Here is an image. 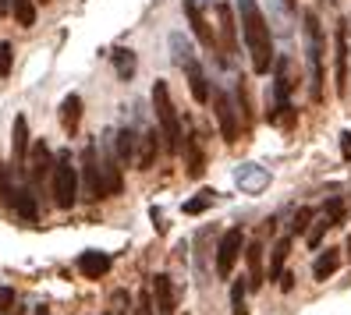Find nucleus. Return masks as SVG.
Masks as SVG:
<instances>
[{"label": "nucleus", "mask_w": 351, "mask_h": 315, "mask_svg": "<svg viewBox=\"0 0 351 315\" xmlns=\"http://www.w3.org/2000/svg\"><path fill=\"white\" fill-rule=\"evenodd\" d=\"M238 22H241V36H245V47H249L256 75H270L274 71V36H270V22H266L259 0H238Z\"/></svg>", "instance_id": "1"}, {"label": "nucleus", "mask_w": 351, "mask_h": 315, "mask_svg": "<svg viewBox=\"0 0 351 315\" xmlns=\"http://www.w3.org/2000/svg\"><path fill=\"white\" fill-rule=\"evenodd\" d=\"M153 110H156V121H160V138L171 153L181 149V117H178V107L171 99V89L167 81H153Z\"/></svg>", "instance_id": "2"}, {"label": "nucleus", "mask_w": 351, "mask_h": 315, "mask_svg": "<svg viewBox=\"0 0 351 315\" xmlns=\"http://www.w3.org/2000/svg\"><path fill=\"white\" fill-rule=\"evenodd\" d=\"M305 57H308V92L313 103L323 99V29L316 11H305Z\"/></svg>", "instance_id": "3"}, {"label": "nucleus", "mask_w": 351, "mask_h": 315, "mask_svg": "<svg viewBox=\"0 0 351 315\" xmlns=\"http://www.w3.org/2000/svg\"><path fill=\"white\" fill-rule=\"evenodd\" d=\"M96 171H99V184H103V199L121 195L125 177H121V160H117V149H114V131L96 138Z\"/></svg>", "instance_id": "4"}, {"label": "nucleus", "mask_w": 351, "mask_h": 315, "mask_svg": "<svg viewBox=\"0 0 351 315\" xmlns=\"http://www.w3.org/2000/svg\"><path fill=\"white\" fill-rule=\"evenodd\" d=\"M50 195H53L57 209H75V202H78V171L68 153H60L50 171Z\"/></svg>", "instance_id": "5"}, {"label": "nucleus", "mask_w": 351, "mask_h": 315, "mask_svg": "<svg viewBox=\"0 0 351 315\" xmlns=\"http://www.w3.org/2000/svg\"><path fill=\"white\" fill-rule=\"evenodd\" d=\"M217 22H220V39H217V53L223 64H234L238 57V18L234 8L227 0H217Z\"/></svg>", "instance_id": "6"}, {"label": "nucleus", "mask_w": 351, "mask_h": 315, "mask_svg": "<svg viewBox=\"0 0 351 315\" xmlns=\"http://www.w3.org/2000/svg\"><path fill=\"white\" fill-rule=\"evenodd\" d=\"M241 248H245L241 227H231V230L220 238V244H217V277H220V280H227V277L234 273V262L241 259Z\"/></svg>", "instance_id": "7"}, {"label": "nucleus", "mask_w": 351, "mask_h": 315, "mask_svg": "<svg viewBox=\"0 0 351 315\" xmlns=\"http://www.w3.org/2000/svg\"><path fill=\"white\" fill-rule=\"evenodd\" d=\"M213 96V110H217V124H220V135L223 142H238L241 128H238V110H234V99L227 92H210Z\"/></svg>", "instance_id": "8"}, {"label": "nucleus", "mask_w": 351, "mask_h": 315, "mask_svg": "<svg viewBox=\"0 0 351 315\" xmlns=\"http://www.w3.org/2000/svg\"><path fill=\"white\" fill-rule=\"evenodd\" d=\"M11 171L14 177H25V160H29V117L18 114L14 117V135H11Z\"/></svg>", "instance_id": "9"}, {"label": "nucleus", "mask_w": 351, "mask_h": 315, "mask_svg": "<svg viewBox=\"0 0 351 315\" xmlns=\"http://www.w3.org/2000/svg\"><path fill=\"white\" fill-rule=\"evenodd\" d=\"M334 78H337V96H348V25L337 22L334 32Z\"/></svg>", "instance_id": "10"}, {"label": "nucleus", "mask_w": 351, "mask_h": 315, "mask_svg": "<svg viewBox=\"0 0 351 315\" xmlns=\"http://www.w3.org/2000/svg\"><path fill=\"white\" fill-rule=\"evenodd\" d=\"M78 184H86V192L93 199H103V184H99V171H96V138L86 142L82 149V174H78Z\"/></svg>", "instance_id": "11"}, {"label": "nucleus", "mask_w": 351, "mask_h": 315, "mask_svg": "<svg viewBox=\"0 0 351 315\" xmlns=\"http://www.w3.org/2000/svg\"><path fill=\"white\" fill-rule=\"evenodd\" d=\"M234 181H238L241 192L259 195V192H266V188H270V171H266V166H259V163H245V166H238Z\"/></svg>", "instance_id": "12"}, {"label": "nucleus", "mask_w": 351, "mask_h": 315, "mask_svg": "<svg viewBox=\"0 0 351 315\" xmlns=\"http://www.w3.org/2000/svg\"><path fill=\"white\" fill-rule=\"evenodd\" d=\"M110 266H114V259L107 255V251L89 248V251H82V255H78V273L86 280H103L110 273Z\"/></svg>", "instance_id": "13"}, {"label": "nucleus", "mask_w": 351, "mask_h": 315, "mask_svg": "<svg viewBox=\"0 0 351 315\" xmlns=\"http://www.w3.org/2000/svg\"><path fill=\"white\" fill-rule=\"evenodd\" d=\"M184 18H189L192 32L199 36V43H202L206 50H217V36H213L210 22H206V14H202V8H199V0H184Z\"/></svg>", "instance_id": "14"}, {"label": "nucleus", "mask_w": 351, "mask_h": 315, "mask_svg": "<svg viewBox=\"0 0 351 315\" xmlns=\"http://www.w3.org/2000/svg\"><path fill=\"white\" fill-rule=\"evenodd\" d=\"M181 149H184V163H189V177H199L202 166V149H199V131L192 124H181Z\"/></svg>", "instance_id": "15"}, {"label": "nucleus", "mask_w": 351, "mask_h": 315, "mask_svg": "<svg viewBox=\"0 0 351 315\" xmlns=\"http://www.w3.org/2000/svg\"><path fill=\"white\" fill-rule=\"evenodd\" d=\"M114 149H117L121 166H135V156H138V131L128 128V124H121V128L114 131Z\"/></svg>", "instance_id": "16"}, {"label": "nucleus", "mask_w": 351, "mask_h": 315, "mask_svg": "<svg viewBox=\"0 0 351 315\" xmlns=\"http://www.w3.org/2000/svg\"><path fill=\"white\" fill-rule=\"evenodd\" d=\"M50 171H53V156H50V145L39 138L36 145H32V160H29V174L25 177H32V184H43L47 177H50Z\"/></svg>", "instance_id": "17"}, {"label": "nucleus", "mask_w": 351, "mask_h": 315, "mask_svg": "<svg viewBox=\"0 0 351 315\" xmlns=\"http://www.w3.org/2000/svg\"><path fill=\"white\" fill-rule=\"evenodd\" d=\"M153 305L160 315H171L174 312V284L167 273H156L153 277Z\"/></svg>", "instance_id": "18"}, {"label": "nucleus", "mask_w": 351, "mask_h": 315, "mask_svg": "<svg viewBox=\"0 0 351 315\" xmlns=\"http://www.w3.org/2000/svg\"><path fill=\"white\" fill-rule=\"evenodd\" d=\"M274 68H277L274 99H277V107H284V103L291 99V89H295V78H291V60H287V57H280V60H274Z\"/></svg>", "instance_id": "19"}, {"label": "nucleus", "mask_w": 351, "mask_h": 315, "mask_svg": "<svg viewBox=\"0 0 351 315\" xmlns=\"http://www.w3.org/2000/svg\"><path fill=\"white\" fill-rule=\"evenodd\" d=\"M181 71H184V78H189L192 99H195V103H210V81H206V71L199 68V60H189Z\"/></svg>", "instance_id": "20"}, {"label": "nucleus", "mask_w": 351, "mask_h": 315, "mask_svg": "<svg viewBox=\"0 0 351 315\" xmlns=\"http://www.w3.org/2000/svg\"><path fill=\"white\" fill-rule=\"evenodd\" d=\"M241 251H245V259H249V277H245V284H249V290H259L263 287V244L252 241Z\"/></svg>", "instance_id": "21"}, {"label": "nucleus", "mask_w": 351, "mask_h": 315, "mask_svg": "<svg viewBox=\"0 0 351 315\" xmlns=\"http://www.w3.org/2000/svg\"><path fill=\"white\" fill-rule=\"evenodd\" d=\"M337 269H341V248H326L323 255L313 262V277L316 280H330Z\"/></svg>", "instance_id": "22"}, {"label": "nucleus", "mask_w": 351, "mask_h": 315, "mask_svg": "<svg viewBox=\"0 0 351 315\" xmlns=\"http://www.w3.org/2000/svg\"><path fill=\"white\" fill-rule=\"evenodd\" d=\"M78 121H82V99L71 92V96H64V103H60V124H64L68 135H75L78 131Z\"/></svg>", "instance_id": "23"}, {"label": "nucleus", "mask_w": 351, "mask_h": 315, "mask_svg": "<svg viewBox=\"0 0 351 315\" xmlns=\"http://www.w3.org/2000/svg\"><path fill=\"white\" fill-rule=\"evenodd\" d=\"M287 255H291V234L277 238V241H274V248H270V280H277L280 273H284Z\"/></svg>", "instance_id": "24"}, {"label": "nucleus", "mask_w": 351, "mask_h": 315, "mask_svg": "<svg viewBox=\"0 0 351 315\" xmlns=\"http://www.w3.org/2000/svg\"><path fill=\"white\" fill-rule=\"evenodd\" d=\"M156 149H160V138H156L153 131H146V135L138 131V156H135L138 171H149L153 160H156Z\"/></svg>", "instance_id": "25"}, {"label": "nucleus", "mask_w": 351, "mask_h": 315, "mask_svg": "<svg viewBox=\"0 0 351 315\" xmlns=\"http://www.w3.org/2000/svg\"><path fill=\"white\" fill-rule=\"evenodd\" d=\"M110 60H114L117 78H121V81H132V75H135V53H132L128 47H117V50L110 53Z\"/></svg>", "instance_id": "26"}, {"label": "nucleus", "mask_w": 351, "mask_h": 315, "mask_svg": "<svg viewBox=\"0 0 351 315\" xmlns=\"http://www.w3.org/2000/svg\"><path fill=\"white\" fill-rule=\"evenodd\" d=\"M11 14H14V22L22 29L36 25V4H32V0H11Z\"/></svg>", "instance_id": "27"}, {"label": "nucleus", "mask_w": 351, "mask_h": 315, "mask_svg": "<svg viewBox=\"0 0 351 315\" xmlns=\"http://www.w3.org/2000/svg\"><path fill=\"white\" fill-rule=\"evenodd\" d=\"M167 43H171V57L178 60V64L184 68V64H189V60H195V53H192V43H189V39H184L181 32H171V39H167Z\"/></svg>", "instance_id": "28"}, {"label": "nucleus", "mask_w": 351, "mask_h": 315, "mask_svg": "<svg viewBox=\"0 0 351 315\" xmlns=\"http://www.w3.org/2000/svg\"><path fill=\"white\" fill-rule=\"evenodd\" d=\"M245 294H249V284H245V277H241V280H234V284H231V312H234V315H249Z\"/></svg>", "instance_id": "29"}, {"label": "nucleus", "mask_w": 351, "mask_h": 315, "mask_svg": "<svg viewBox=\"0 0 351 315\" xmlns=\"http://www.w3.org/2000/svg\"><path fill=\"white\" fill-rule=\"evenodd\" d=\"M238 114L245 121V128H249L252 124V103H249V81L245 78H238Z\"/></svg>", "instance_id": "30"}, {"label": "nucleus", "mask_w": 351, "mask_h": 315, "mask_svg": "<svg viewBox=\"0 0 351 315\" xmlns=\"http://www.w3.org/2000/svg\"><path fill=\"white\" fill-rule=\"evenodd\" d=\"M308 223H313V209H308V205H302L298 213H295V220H291V230H287V234H291V238L305 234V230H308Z\"/></svg>", "instance_id": "31"}, {"label": "nucleus", "mask_w": 351, "mask_h": 315, "mask_svg": "<svg viewBox=\"0 0 351 315\" xmlns=\"http://www.w3.org/2000/svg\"><path fill=\"white\" fill-rule=\"evenodd\" d=\"M323 216H326L330 223H334V227H337V223H344V199H337V195H334V199H326Z\"/></svg>", "instance_id": "32"}, {"label": "nucleus", "mask_w": 351, "mask_h": 315, "mask_svg": "<svg viewBox=\"0 0 351 315\" xmlns=\"http://www.w3.org/2000/svg\"><path fill=\"white\" fill-rule=\"evenodd\" d=\"M330 227H334V223H330L326 216H319V220H316V227H308V230H305V241H308V248H319V241H323V234H326Z\"/></svg>", "instance_id": "33"}, {"label": "nucleus", "mask_w": 351, "mask_h": 315, "mask_svg": "<svg viewBox=\"0 0 351 315\" xmlns=\"http://www.w3.org/2000/svg\"><path fill=\"white\" fill-rule=\"evenodd\" d=\"M132 315H156V305H153V294H149V290H138Z\"/></svg>", "instance_id": "34"}, {"label": "nucleus", "mask_w": 351, "mask_h": 315, "mask_svg": "<svg viewBox=\"0 0 351 315\" xmlns=\"http://www.w3.org/2000/svg\"><path fill=\"white\" fill-rule=\"evenodd\" d=\"M11 64H14V47L4 39V43H0V78L11 75Z\"/></svg>", "instance_id": "35"}, {"label": "nucleus", "mask_w": 351, "mask_h": 315, "mask_svg": "<svg viewBox=\"0 0 351 315\" xmlns=\"http://www.w3.org/2000/svg\"><path fill=\"white\" fill-rule=\"evenodd\" d=\"M206 199H189L184 202V213L189 216H199V213H206V209H210V202H213V192H202Z\"/></svg>", "instance_id": "36"}, {"label": "nucleus", "mask_w": 351, "mask_h": 315, "mask_svg": "<svg viewBox=\"0 0 351 315\" xmlns=\"http://www.w3.org/2000/svg\"><path fill=\"white\" fill-rule=\"evenodd\" d=\"M0 315H25V305H22V301L14 298V301H11L8 308H0Z\"/></svg>", "instance_id": "37"}, {"label": "nucleus", "mask_w": 351, "mask_h": 315, "mask_svg": "<svg viewBox=\"0 0 351 315\" xmlns=\"http://www.w3.org/2000/svg\"><path fill=\"white\" fill-rule=\"evenodd\" d=\"M341 156L351 160V131H341Z\"/></svg>", "instance_id": "38"}, {"label": "nucleus", "mask_w": 351, "mask_h": 315, "mask_svg": "<svg viewBox=\"0 0 351 315\" xmlns=\"http://www.w3.org/2000/svg\"><path fill=\"white\" fill-rule=\"evenodd\" d=\"M14 298H18V294H14L11 287H0V308H8V305H11Z\"/></svg>", "instance_id": "39"}, {"label": "nucleus", "mask_w": 351, "mask_h": 315, "mask_svg": "<svg viewBox=\"0 0 351 315\" xmlns=\"http://www.w3.org/2000/svg\"><path fill=\"white\" fill-rule=\"evenodd\" d=\"M277 280H280V290H291V287H295V277H291V273H280Z\"/></svg>", "instance_id": "40"}, {"label": "nucleus", "mask_w": 351, "mask_h": 315, "mask_svg": "<svg viewBox=\"0 0 351 315\" xmlns=\"http://www.w3.org/2000/svg\"><path fill=\"white\" fill-rule=\"evenodd\" d=\"M8 11H11V0H0V18H4Z\"/></svg>", "instance_id": "41"}, {"label": "nucleus", "mask_w": 351, "mask_h": 315, "mask_svg": "<svg viewBox=\"0 0 351 315\" xmlns=\"http://www.w3.org/2000/svg\"><path fill=\"white\" fill-rule=\"evenodd\" d=\"M284 8H287V11H295V8H298V0H284Z\"/></svg>", "instance_id": "42"}, {"label": "nucleus", "mask_w": 351, "mask_h": 315, "mask_svg": "<svg viewBox=\"0 0 351 315\" xmlns=\"http://www.w3.org/2000/svg\"><path fill=\"white\" fill-rule=\"evenodd\" d=\"M348 255H351V238H348Z\"/></svg>", "instance_id": "43"}]
</instances>
